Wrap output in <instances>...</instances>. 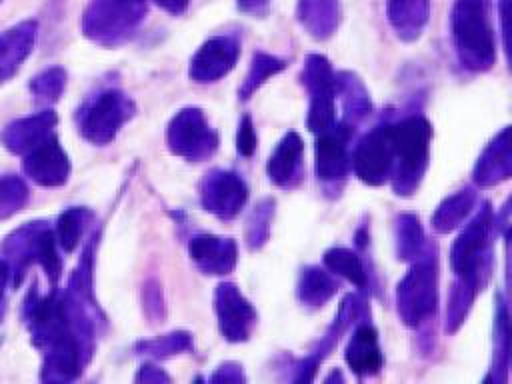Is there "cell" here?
<instances>
[{"label": "cell", "instance_id": "1", "mask_svg": "<svg viewBox=\"0 0 512 384\" xmlns=\"http://www.w3.org/2000/svg\"><path fill=\"white\" fill-rule=\"evenodd\" d=\"M488 6V0H456L452 12L456 44L466 56L476 60H490L494 52Z\"/></svg>", "mask_w": 512, "mask_h": 384}, {"label": "cell", "instance_id": "2", "mask_svg": "<svg viewBox=\"0 0 512 384\" xmlns=\"http://www.w3.org/2000/svg\"><path fill=\"white\" fill-rule=\"evenodd\" d=\"M146 10V0H92L82 26L86 36L96 40L114 38L130 30Z\"/></svg>", "mask_w": 512, "mask_h": 384}, {"label": "cell", "instance_id": "3", "mask_svg": "<svg viewBox=\"0 0 512 384\" xmlns=\"http://www.w3.org/2000/svg\"><path fill=\"white\" fill-rule=\"evenodd\" d=\"M52 232L44 222H28L22 228H16L0 244V254L10 268V282L14 288L20 286L28 266L40 260L42 248Z\"/></svg>", "mask_w": 512, "mask_h": 384}, {"label": "cell", "instance_id": "4", "mask_svg": "<svg viewBox=\"0 0 512 384\" xmlns=\"http://www.w3.org/2000/svg\"><path fill=\"white\" fill-rule=\"evenodd\" d=\"M22 172L40 186H60L66 182L70 164L54 134L22 154Z\"/></svg>", "mask_w": 512, "mask_h": 384}, {"label": "cell", "instance_id": "5", "mask_svg": "<svg viewBox=\"0 0 512 384\" xmlns=\"http://www.w3.org/2000/svg\"><path fill=\"white\" fill-rule=\"evenodd\" d=\"M38 34L36 20H22L0 32V84L10 80L30 56Z\"/></svg>", "mask_w": 512, "mask_h": 384}, {"label": "cell", "instance_id": "6", "mask_svg": "<svg viewBox=\"0 0 512 384\" xmlns=\"http://www.w3.org/2000/svg\"><path fill=\"white\" fill-rule=\"evenodd\" d=\"M54 124H56V116L52 110L18 118L4 126V130L0 132V142L12 154H26L30 148H34L46 136L52 134Z\"/></svg>", "mask_w": 512, "mask_h": 384}, {"label": "cell", "instance_id": "7", "mask_svg": "<svg viewBox=\"0 0 512 384\" xmlns=\"http://www.w3.org/2000/svg\"><path fill=\"white\" fill-rule=\"evenodd\" d=\"M386 138L400 156L404 168L416 170L420 164H424L430 142V126L422 118H412L386 130Z\"/></svg>", "mask_w": 512, "mask_h": 384}, {"label": "cell", "instance_id": "8", "mask_svg": "<svg viewBox=\"0 0 512 384\" xmlns=\"http://www.w3.org/2000/svg\"><path fill=\"white\" fill-rule=\"evenodd\" d=\"M122 120V108L116 94H102L94 106L84 114L82 132L92 142H104L112 136L118 122Z\"/></svg>", "mask_w": 512, "mask_h": 384}, {"label": "cell", "instance_id": "9", "mask_svg": "<svg viewBox=\"0 0 512 384\" xmlns=\"http://www.w3.org/2000/svg\"><path fill=\"white\" fill-rule=\"evenodd\" d=\"M390 20L400 32H416L428 14V0H390Z\"/></svg>", "mask_w": 512, "mask_h": 384}, {"label": "cell", "instance_id": "10", "mask_svg": "<svg viewBox=\"0 0 512 384\" xmlns=\"http://www.w3.org/2000/svg\"><path fill=\"white\" fill-rule=\"evenodd\" d=\"M28 186L16 174H0V220L14 216L28 202Z\"/></svg>", "mask_w": 512, "mask_h": 384}, {"label": "cell", "instance_id": "11", "mask_svg": "<svg viewBox=\"0 0 512 384\" xmlns=\"http://www.w3.org/2000/svg\"><path fill=\"white\" fill-rule=\"evenodd\" d=\"M316 156H318V174L322 176H334L344 162V136L336 134H326L318 140L316 146Z\"/></svg>", "mask_w": 512, "mask_h": 384}, {"label": "cell", "instance_id": "12", "mask_svg": "<svg viewBox=\"0 0 512 384\" xmlns=\"http://www.w3.org/2000/svg\"><path fill=\"white\" fill-rule=\"evenodd\" d=\"M300 150H302L300 140H298L294 134H290V136L280 144V148L276 150V154L270 158V166H268L270 176H272L276 182H282V180H286V178L290 176L292 166L296 164V160H298V156H300Z\"/></svg>", "mask_w": 512, "mask_h": 384}, {"label": "cell", "instance_id": "13", "mask_svg": "<svg viewBox=\"0 0 512 384\" xmlns=\"http://www.w3.org/2000/svg\"><path fill=\"white\" fill-rule=\"evenodd\" d=\"M82 222H84V212L78 208H70L58 216L56 240L66 252L76 248L82 234Z\"/></svg>", "mask_w": 512, "mask_h": 384}, {"label": "cell", "instance_id": "14", "mask_svg": "<svg viewBox=\"0 0 512 384\" xmlns=\"http://www.w3.org/2000/svg\"><path fill=\"white\" fill-rule=\"evenodd\" d=\"M300 14L312 28L328 30L336 18V0H302Z\"/></svg>", "mask_w": 512, "mask_h": 384}, {"label": "cell", "instance_id": "15", "mask_svg": "<svg viewBox=\"0 0 512 384\" xmlns=\"http://www.w3.org/2000/svg\"><path fill=\"white\" fill-rule=\"evenodd\" d=\"M64 80H66V76L60 68H48L32 78L30 92L34 94L36 100L54 102V100H58V96L64 88Z\"/></svg>", "mask_w": 512, "mask_h": 384}, {"label": "cell", "instance_id": "16", "mask_svg": "<svg viewBox=\"0 0 512 384\" xmlns=\"http://www.w3.org/2000/svg\"><path fill=\"white\" fill-rule=\"evenodd\" d=\"M326 262H328L336 272H340V274H344L346 278H350L352 282L364 284V272H362L360 262L354 258V254H350V252H346V250H334V252H328Z\"/></svg>", "mask_w": 512, "mask_h": 384}, {"label": "cell", "instance_id": "17", "mask_svg": "<svg viewBox=\"0 0 512 384\" xmlns=\"http://www.w3.org/2000/svg\"><path fill=\"white\" fill-rule=\"evenodd\" d=\"M254 146H256V136H254V130L250 124V116H244L240 130H238V150L248 156V154H252Z\"/></svg>", "mask_w": 512, "mask_h": 384}, {"label": "cell", "instance_id": "18", "mask_svg": "<svg viewBox=\"0 0 512 384\" xmlns=\"http://www.w3.org/2000/svg\"><path fill=\"white\" fill-rule=\"evenodd\" d=\"M10 284V268L6 264V260L0 256V300H4V292Z\"/></svg>", "mask_w": 512, "mask_h": 384}, {"label": "cell", "instance_id": "19", "mask_svg": "<svg viewBox=\"0 0 512 384\" xmlns=\"http://www.w3.org/2000/svg\"><path fill=\"white\" fill-rule=\"evenodd\" d=\"M268 0H238V8L244 12H260Z\"/></svg>", "mask_w": 512, "mask_h": 384}, {"label": "cell", "instance_id": "20", "mask_svg": "<svg viewBox=\"0 0 512 384\" xmlns=\"http://www.w3.org/2000/svg\"><path fill=\"white\" fill-rule=\"evenodd\" d=\"M162 8L170 10V12H182L188 4V0H156Z\"/></svg>", "mask_w": 512, "mask_h": 384}, {"label": "cell", "instance_id": "21", "mask_svg": "<svg viewBox=\"0 0 512 384\" xmlns=\"http://www.w3.org/2000/svg\"><path fill=\"white\" fill-rule=\"evenodd\" d=\"M4 312H6V302L0 300V322H2V318H4Z\"/></svg>", "mask_w": 512, "mask_h": 384}, {"label": "cell", "instance_id": "22", "mask_svg": "<svg viewBox=\"0 0 512 384\" xmlns=\"http://www.w3.org/2000/svg\"><path fill=\"white\" fill-rule=\"evenodd\" d=\"M0 2H2V0H0Z\"/></svg>", "mask_w": 512, "mask_h": 384}]
</instances>
